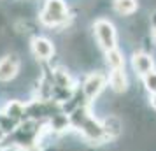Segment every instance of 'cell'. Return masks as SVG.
Segmentation results:
<instances>
[{"mask_svg":"<svg viewBox=\"0 0 156 151\" xmlns=\"http://www.w3.org/2000/svg\"><path fill=\"white\" fill-rule=\"evenodd\" d=\"M39 25L46 28H65L74 21V16L69 11L65 0H42V7L39 11Z\"/></svg>","mask_w":156,"mask_h":151,"instance_id":"6da1fadb","label":"cell"},{"mask_svg":"<svg viewBox=\"0 0 156 151\" xmlns=\"http://www.w3.org/2000/svg\"><path fill=\"white\" fill-rule=\"evenodd\" d=\"M91 28H93L95 41H97V46L104 53L118 48V32H116V27H114L112 21H109L105 18H98V20L93 21Z\"/></svg>","mask_w":156,"mask_h":151,"instance_id":"7a4b0ae2","label":"cell"},{"mask_svg":"<svg viewBox=\"0 0 156 151\" xmlns=\"http://www.w3.org/2000/svg\"><path fill=\"white\" fill-rule=\"evenodd\" d=\"M107 84V74H104L102 70H95L90 72L83 81V97L86 102H93L98 99V95L104 92V88Z\"/></svg>","mask_w":156,"mask_h":151,"instance_id":"3957f363","label":"cell"},{"mask_svg":"<svg viewBox=\"0 0 156 151\" xmlns=\"http://www.w3.org/2000/svg\"><path fill=\"white\" fill-rule=\"evenodd\" d=\"M30 51H32V55H34V58H35V62H51L53 58H55V51H56V48H55V42L51 41V39H48V37L44 35H35L32 37V42H30Z\"/></svg>","mask_w":156,"mask_h":151,"instance_id":"277c9868","label":"cell"},{"mask_svg":"<svg viewBox=\"0 0 156 151\" xmlns=\"http://www.w3.org/2000/svg\"><path fill=\"white\" fill-rule=\"evenodd\" d=\"M21 60L16 53H5L0 58V83H11L20 76Z\"/></svg>","mask_w":156,"mask_h":151,"instance_id":"5b68a950","label":"cell"},{"mask_svg":"<svg viewBox=\"0 0 156 151\" xmlns=\"http://www.w3.org/2000/svg\"><path fill=\"white\" fill-rule=\"evenodd\" d=\"M132 69L139 77H144L146 74L154 70V56L144 49L132 53Z\"/></svg>","mask_w":156,"mask_h":151,"instance_id":"8992f818","label":"cell"},{"mask_svg":"<svg viewBox=\"0 0 156 151\" xmlns=\"http://www.w3.org/2000/svg\"><path fill=\"white\" fill-rule=\"evenodd\" d=\"M4 116H7L9 120H12L14 123H20L23 121V120H28L27 118V104L21 100H9L7 104H5V107H4V113H2Z\"/></svg>","mask_w":156,"mask_h":151,"instance_id":"52a82bcc","label":"cell"},{"mask_svg":"<svg viewBox=\"0 0 156 151\" xmlns=\"http://www.w3.org/2000/svg\"><path fill=\"white\" fill-rule=\"evenodd\" d=\"M107 84L111 86L114 93H125L128 90V77L125 69H116V70H109L107 74Z\"/></svg>","mask_w":156,"mask_h":151,"instance_id":"ba28073f","label":"cell"},{"mask_svg":"<svg viewBox=\"0 0 156 151\" xmlns=\"http://www.w3.org/2000/svg\"><path fill=\"white\" fill-rule=\"evenodd\" d=\"M112 11L121 18L133 16L139 11V0H112Z\"/></svg>","mask_w":156,"mask_h":151,"instance_id":"9c48e42d","label":"cell"},{"mask_svg":"<svg viewBox=\"0 0 156 151\" xmlns=\"http://www.w3.org/2000/svg\"><path fill=\"white\" fill-rule=\"evenodd\" d=\"M104 56H105V65L109 67V70L125 69V55H123V51H119L118 48L104 53Z\"/></svg>","mask_w":156,"mask_h":151,"instance_id":"30bf717a","label":"cell"},{"mask_svg":"<svg viewBox=\"0 0 156 151\" xmlns=\"http://www.w3.org/2000/svg\"><path fill=\"white\" fill-rule=\"evenodd\" d=\"M49 125L53 127L55 132H63L70 127V120H69V114H65V113H58L56 116H53L49 120Z\"/></svg>","mask_w":156,"mask_h":151,"instance_id":"8fae6325","label":"cell"},{"mask_svg":"<svg viewBox=\"0 0 156 151\" xmlns=\"http://www.w3.org/2000/svg\"><path fill=\"white\" fill-rule=\"evenodd\" d=\"M142 83H144V88L149 95H156V70L146 74L142 77Z\"/></svg>","mask_w":156,"mask_h":151,"instance_id":"7c38bea8","label":"cell"},{"mask_svg":"<svg viewBox=\"0 0 156 151\" xmlns=\"http://www.w3.org/2000/svg\"><path fill=\"white\" fill-rule=\"evenodd\" d=\"M151 41H153V44L156 46V27L151 28Z\"/></svg>","mask_w":156,"mask_h":151,"instance_id":"4fadbf2b","label":"cell"},{"mask_svg":"<svg viewBox=\"0 0 156 151\" xmlns=\"http://www.w3.org/2000/svg\"><path fill=\"white\" fill-rule=\"evenodd\" d=\"M149 104H151V107L156 111V95H151V100H149Z\"/></svg>","mask_w":156,"mask_h":151,"instance_id":"5bb4252c","label":"cell"},{"mask_svg":"<svg viewBox=\"0 0 156 151\" xmlns=\"http://www.w3.org/2000/svg\"><path fill=\"white\" fill-rule=\"evenodd\" d=\"M0 151H4V146H2V144H0Z\"/></svg>","mask_w":156,"mask_h":151,"instance_id":"9a60e30c","label":"cell"}]
</instances>
